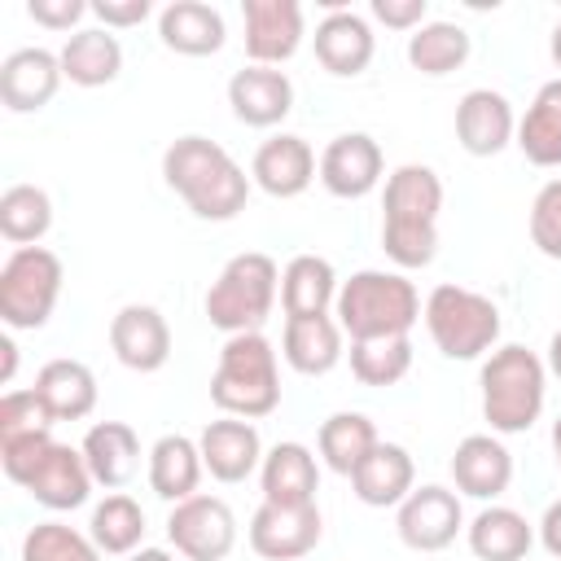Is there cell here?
<instances>
[{"mask_svg": "<svg viewBox=\"0 0 561 561\" xmlns=\"http://www.w3.org/2000/svg\"><path fill=\"white\" fill-rule=\"evenodd\" d=\"M162 180L171 184V193L184 197V206L197 219H210V224L237 219L250 202V175L219 140H206V136L171 140L162 153Z\"/></svg>", "mask_w": 561, "mask_h": 561, "instance_id": "1", "label": "cell"}, {"mask_svg": "<svg viewBox=\"0 0 561 561\" xmlns=\"http://www.w3.org/2000/svg\"><path fill=\"white\" fill-rule=\"evenodd\" d=\"M443 180L425 162H403L386 175L381 193V250L399 267H430L438 254Z\"/></svg>", "mask_w": 561, "mask_h": 561, "instance_id": "2", "label": "cell"}, {"mask_svg": "<svg viewBox=\"0 0 561 561\" xmlns=\"http://www.w3.org/2000/svg\"><path fill=\"white\" fill-rule=\"evenodd\" d=\"M333 320L351 342L368 337H408L412 324L421 320V294L403 272H381L364 267L337 285Z\"/></svg>", "mask_w": 561, "mask_h": 561, "instance_id": "3", "label": "cell"}, {"mask_svg": "<svg viewBox=\"0 0 561 561\" xmlns=\"http://www.w3.org/2000/svg\"><path fill=\"white\" fill-rule=\"evenodd\" d=\"M210 399L224 416L241 421H259L280 408V368L263 333H232L224 342L210 377Z\"/></svg>", "mask_w": 561, "mask_h": 561, "instance_id": "4", "label": "cell"}, {"mask_svg": "<svg viewBox=\"0 0 561 561\" xmlns=\"http://www.w3.org/2000/svg\"><path fill=\"white\" fill-rule=\"evenodd\" d=\"M548 399V364L508 342L495 346L482 364V416L495 434H526Z\"/></svg>", "mask_w": 561, "mask_h": 561, "instance_id": "5", "label": "cell"}, {"mask_svg": "<svg viewBox=\"0 0 561 561\" xmlns=\"http://www.w3.org/2000/svg\"><path fill=\"white\" fill-rule=\"evenodd\" d=\"M276 289H280V267L272 254L263 250H241L224 263V272L210 280L206 289V320L215 329L232 333H259L263 320L276 307Z\"/></svg>", "mask_w": 561, "mask_h": 561, "instance_id": "6", "label": "cell"}, {"mask_svg": "<svg viewBox=\"0 0 561 561\" xmlns=\"http://www.w3.org/2000/svg\"><path fill=\"white\" fill-rule=\"evenodd\" d=\"M425 329L447 359H478L500 342V307L465 285H434L425 298Z\"/></svg>", "mask_w": 561, "mask_h": 561, "instance_id": "7", "label": "cell"}, {"mask_svg": "<svg viewBox=\"0 0 561 561\" xmlns=\"http://www.w3.org/2000/svg\"><path fill=\"white\" fill-rule=\"evenodd\" d=\"M61 259L44 245H22L0 267V320L9 329H44L61 298Z\"/></svg>", "mask_w": 561, "mask_h": 561, "instance_id": "8", "label": "cell"}, {"mask_svg": "<svg viewBox=\"0 0 561 561\" xmlns=\"http://www.w3.org/2000/svg\"><path fill=\"white\" fill-rule=\"evenodd\" d=\"M167 539L184 561H224L237 548V517L219 495H188L171 504Z\"/></svg>", "mask_w": 561, "mask_h": 561, "instance_id": "9", "label": "cell"}, {"mask_svg": "<svg viewBox=\"0 0 561 561\" xmlns=\"http://www.w3.org/2000/svg\"><path fill=\"white\" fill-rule=\"evenodd\" d=\"M13 482L35 504H44L53 513H70V508L88 504V495H92V469L83 460V447H70V443H57V438Z\"/></svg>", "mask_w": 561, "mask_h": 561, "instance_id": "10", "label": "cell"}, {"mask_svg": "<svg viewBox=\"0 0 561 561\" xmlns=\"http://www.w3.org/2000/svg\"><path fill=\"white\" fill-rule=\"evenodd\" d=\"M394 530H399L403 548H412V552H443V548H451L456 535L465 530L460 495L451 486H438V482L412 486V495L394 513Z\"/></svg>", "mask_w": 561, "mask_h": 561, "instance_id": "11", "label": "cell"}, {"mask_svg": "<svg viewBox=\"0 0 561 561\" xmlns=\"http://www.w3.org/2000/svg\"><path fill=\"white\" fill-rule=\"evenodd\" d=\"M324 535L320 504H259L250 517V548L263 561H298Z\"/></svg>", "mask_w": 561, "mask_h": 561, "instance_id": "12", "label": "cell"}, {"mask_svg": "<svg viewBox=\"0 0 561 561\" xmlns=\"http://www.w3.org/2000/svg\"><path fill=\"white\" fill-rule=\"evenodd\" d=\"M381 171H386V158L368 131H342L320 153V184L342 202L368 197L381 184Z\"/></svg>", "mask_w": 561, "mask_h": 561, "instance_id": "13", "label": "cell"}, {"mask_svg": "<svg viewBox=\"0 0 561 561\" xmlns=\"http://www.w3.org/2000/svg\"><path fill=\"white\" fill-rule=\"evenodd\" d=\"M110 351L131 373H158L171 359V324L149 302H127L110 320Z\"/></svg>", "mask_w": 561, "mask_h": 561, "instance_id": "14", "label": "cell"}, {"mask_svg": "<svg viewBox=\"0 0 561 561\" xmlns=\"http://www.w3.org/2000/svg\"><path fill=\"white\" fill-rule=\"evenodd\" d=\"M245 57L254 66H280L302 48V4L298 0H245Z\"/></svg>", "mask_w": 561, "mask_h": 561, "instance_id": "15", "label": "cell"}, {"mask_svg": "<svg viewBox=\"0 0 561 561\" xmlns=\"http://www.w3.org/2000/svg\"><path fill=\"white\" fill-rule=\"evenodd\" d=\"M456 140L473 158H495L508 140H517V118L508 96L495 88H469L456 101Z\"/></svg>", "mask_w": 561, "mask_h": 561, "instance_id": "16", "label": "cell"}, {"mask_svg": "<svg viewBox=\"0 0 561 561\" xmlns=\"http://www.w3.org/2000/svg\"><path fill=\"white\" fill-rule=\"evenodd\" d=\"M61 57L48 48H18L0 61V101L9 114L44 110L61 88Z\"/></svg>", "mask_w": 561, "mask_h": 561, "instance_id": "17", "label": "cell"}, {"mask_svg": "<svg viewBox=\"0 0 561 561\" xmlns=\"http://www.w3.org/2000/svg\"><path fill=\"white\" fill-rule=\"evenodd\" d=\"M320 175V162L311 153V145L294 131H280L272 140H263L254 149V162H250V180L267 193V197H298L311 188V180Z\"/></svg>", "mask_w": 561, "mask_h": 561, "instance_id": "18", "label": "cell"}, {"mask_svg": "<svg viewBox=\"0 0 561 561\" xmlns=\"http://www.w3.org/2000/svg\"><path fill=\"white\" fill-rule=\"evenodd\" d=\"M202 447V465L215 482H245L259 465H263V438L254 430V421L241 416H219L197 434Z\"/></svg>", "mask_w": 561, "mask_h": 561, "instance_id": "19", "label": "cell"}, {"mask_svg": "<svg viewBox=\"0 0 561 561\" xmlns=\"http://www.w3.org/2000/svg\"><path fill=\"white\" fill-rule=\"evenodd\" d=\"M316 61L337 75V79H355L368 70L373 53H377V35L368 26V18H359L355 9H337V13H324L320 26H316Z\"/></svg>", "mask_w": 561, "mask_h": 561, "instance_id": "20", "label": "cell"}, {"mask_svg": "<svg viewBox=\"0 0 561 561\" xmlns=\"http://www.w3.org/2000/svg\"><path fill=\"white\" fill-rule=\"evenodd\" d=\"M451 482L469 500H500L513 482V456L495 434H469L451 451Z\"/></svg>", "mask_w": 561, "mask_h": 561, "instance_id": "21", "label": "cell"}, {"mask_svg": "<svg viewBox=\"0 0 561 561\" xmlns=\"http://www.w3.org/2000/svg\"><path fill=\"white\" fill-rule=\"evenodd\" d=\"M228 105L245 127H276L294 110V83L276 66H245L228 79Z\"/></svg>", "mask_w": 561, "mask_h": 561, "instance_id": "22", "label": "cell"}, {"mask_svg": "<svg viewBox=\"0 0 561 561\" xmlns=\"http://www.w3.org/2000/svg\"><path fill=\"white\" fill-rule=\"evenodd\" d=\"M412 486H416V465L399 443H377L364 456V465L351 473V491L368 508H399L412 495Z\"/></svg>", "mask_w": 561, "mask_h": 561, "instance_id": "23", "label": "cell"}, {"mask_svg": "<svg viewBox=\"0 0 561 561\" xmlns=\"http://www.w3.org/2000/svg\"><path fill=\"white\" fill-rule=\"evenodd\" d=\"M158 39L180 57H210L224 48L228 26L224 13L206 0H171L158 13Z\"/></svg>", "mask_w": 561, "mask_h": 561, "instance_id": "24", "label": "cell"}, {"mask_svg": "<svg viewBox=\"0 0 561 561\" xmlns=\"http://www.w3.org/2000/svg\"><path fill=\"white\" fill-rule=\"evenodd\" d=\"M79 447L92 469V482H101L105 491H123L140 473V438L123 421H96Z\"/></svg>", "mask_w": 561, "mask_h": 561, "instance_id": "25", "label": "cell"}, {"mask_svg": "<svg viewBox=\"0 0 561 561\" xmlns=\"http://www.w3.org/2000/svg\"><path fill=\"white\" fill-rule=\"evenodd\" d=\"M337 272L320 254H294L280 272V307L285 320H307V316H329L337 302Z\"/></svg>", "mask_w": 561, "mask_h": 561, "instance_id": "26", "label": "cell"}, {"mask_svg": "<svg viewBox=\"0 0 561 561\" xmlns=\"http://www.w3.org/2000/svg\"><path fill=\"white\" fill-rule=\"evenodd\" d=\"M44 403V412L57 421H83L92 408H96V377L83 359H48L39 373H35V386H31Z\"/></svg>", "mask_w": 561, "mask_h": 561, "instance_id": "27", "label": "cell"}, {"mask_svg": "<svg viewBox=\"0 0 561 561\" xmlns=\"http://www.w3.org/2000/svg\"><path fill=\"white\" fill-rule=\"evenodd\" d=\"M259 482L267 504H316L320 465L302 443H276L272 451H263Z\"/></svg>", "mask_w": 561, "mask_h": 561, "instance_id": "28", "label": "cell"}, {"mask_svg": "<svg viewBox=\"0 0 561 561\" xmlns=\"http://www.w3.org/2000/svg\"><path fill=\"white\" fill-rule=\"evenodd\" d=\"M206 465H202V447L188 434H162L149 447V491L167 504H180L188 495H197Z\"/></svg>", "mask_w": 561, "mask_h": 561, "instance_id": "29", "label": "cell"}, {"mask_svg": "<svg viewBox=\"0 0 561 561\" xmlns=\"http://www.w3.org/2000/svg\"><path fill=\"white\" fill-rule=\"evenodd\" d=\"M342 324L333 316H307V320H285L280 355L294 373L302 377H324L342 359Z\"/></svg>", "mask_w": 561, "mask_h": 561, "instance_id": "30", "label": "cell"}, {"mask_svg": "<svg viewBox=\"0 0 561 561\" xmlns=\"http://www.w3.org/2000/svg\"><path fill=\"white\" fill-rule=\"evenodd\" d=\"M61 75L75 83V88H105L118 79L123 70V44L118 35H110L105 26H88V31H75L66 44H61Z\"/></svg>", "mask_w": 561, "mask_h": 561, "instance_id": "31", "label": "cell"}, {"mask_svg": "<svg viewBox=\"0 0 561 561\" xmlns=\"http://www.w3.org/2000/svg\"><path fill=\"white\" fill-rule=\"evenodd\" d=\"M465 539H469V552L478 561H522L535 543V526L508 504H486L465 526Z\"/></svg>", "mask_w": 561, "mask_h": 561, "instance_id": "32", "label": "cell"}, {"mask_svg": "<svg viewBox=\"0 0 561 561\" xmlns=\"http://www.w3.org/2000/svg\"><path fill=\"white\" fill-rule=\"evenodd\" d=\"M517 149L535 167H561V79H548L517 123Z\"/></svg>", "mask_w": 561, "mask_h": 561, "instance_id": "33", "label": "cell"}, {"mask_svg": "<svg viewBox=\"0 0 561 561\" xmlns=\"http://www.w3.org/2000/svg\"><path fill=\"white\" fill-rule=\"evenodd\" d=\"M469 48H473V39L456 22H425L408 35V61H412V70H421L430 79L460 70L469 61Z\"/></svg>", "mask_w": 561, "mask_h": 561, "instance_id": "34", "label": "cell"}, {"mask_svg": "<svg viewBox=\"0 0 561 561\" xmlns=\"http://www.w3.org/2000/svg\"><path fill=\"white\" fill-rule=\"evenodd\" d=\"M53 228V197L39 184H9L0 193V237L22 245H39Z\"/></svg>", "mask_w": 561, "mask_h": 561, "instance_id": "35", "label": "cell"}, {"mask_svg": "<svg viewBox=\"0 0 561 561\" xmlns=\"http://www.w3.org/2000/svg\"><path fill=\"white\" fill-rule=\"evenodd\" d=\"M320 460L333 469V473H342V478H351L359 465H364V456L381 443L377 438V425L364 416V412H333L324 425H320Z\"/></svg>", "mask_w": 561, "mask_h": 561, "instance_id": "36", "label": "cell"}, {"mask_svg": "<svg viewBox=\"0 0 561 561\" xmlns=\"http://www.w3.org/2000/svg\"><path fill=\"white\" fill-rule=\"evenodd\" d=\"M88 535L101 552L110 557H131L145 539V508L127 495V491H114L105 495L96 508H92V522H88Z\"/></svg>", "mask_w": 561, "mask_h": 561, "instance_id": "37", "label": "cell"}, {"mask_svg": "<svg viewBox=\"0 0 561 561\" xmlns=\"http://www.w3.org/2000/svg\"><path fill=\"white\" fill-rule=\"evenodd\" d=\"M412 368V337H368L351 342V377L359 386H394Z\"/></svg>", "mask_w": 561, "mask_h": 561, "instance_id": "38", "label": "cell"}, {"mask_svg": "<svg viewBox=\"0 0 561 561\" xmlns=\"http://www.w3.org/2000/svg\"><path fill=\"white\" fill-rule=\"evenodd\" d=\"M22 561H101V548L66 522H39L22 539Z\"/></svg>", "mask_w": 561, "mask_h": 561, "instance_id": "39", "label": "cell"}, {"mask_svg": "<svg viewBox=\"0 0 561 561\" xmlns=\"http://www.w3.org/2000/svg\"><path fill=\"white\" fill-rule=\"evenodd\" d=\"M530 241L543 259H561V175L548 180L530 202Z\"/></svg>", "mask_w": 561, "mask_h": 561, "instance_id": "40", "label": "cell"}, {"mask_svg": "<svg viewBox=\"0 0 561 561\" xmlns=\"http://www.w3.org/2000/svg\"><path fill=\"white\" fill-rule=\"evenodd\" d=\"M39 430H53V416L44 412L39 394L35 390H9L0 399V443L26 438V434H39Z\"/></svg>", "mask_w": 561, "mask_h": 561, "instance_id": "41", "label": "cell"}, {"mask_svg": "<svg viewBox=\"0 0 561 561\" xmlns=\"http://www.w3.org/2000/svg\"><path fill=\"white\" fill-rule=\"evenodd\" d=\"M26 13H31L35 26L70 31L83 13H92V4H83V0H26Z\"/></svg>", "mask_w": 561, "mask_h": 561, "instance_id": "42", "label": "cell"}, {"mask_svg": "<svg viewBox=\"0 0 561 561\" xmlns=\"http://www.w3.org/2000/svg\"><path fill=\"white\" fill-rule=\"evenodd\" d=\"M430 0H373V18L386 22L390 31H416L425 26Z\"/></svg>", "mask_w": 561, "mask_h": 561, "instance_id": "43", "label": "cell"}, {"mask_svg": "<svg viewBox=\"0 0 561 561\" xmlns=\"http://www.w3.org/2000/svg\"><path fill=\"white\" fill-rule=\"evenodd\" d=\"M149 0H92V13L101 18L105 31H123V26H140L149 18Z\"/></svg>", "mask_w": 561, "mask_h": 561, "instance_id": "44", "label": "cell"}, {"mask_svg": "<svg viewBox=\"0 0 561 561\" xmlns=\"http://www.w3.org/2000/svg\"><path fill=\"white\" fill-rule=\"evenodd\" d=\"M539 543L548 548V557L561 561V500H552L543 508V517H539Z\"/></svg>", "mask_w": 561, "mask_h": 561, "instance_id": "45", "label": "cell"}, {"mask_svg": "<svg viewBox=\"0 0 561 561\" xmlns=\"http://www.w3.org/2000/svg\"><path fill=\"white\" fill-rule=\"evenodd\" d=\"M0 355H4V368H0V381H13V368H18V346L4 337L0 342Z\"/></svg>", "mask_w": 561, "mask_h": 561, "instance_id": "46", "label": "cell"}, {"mask_svg": "<svg viewBox=\"0 0 561 561\" xmlns=\"http://www.w3.org/2000/svg\"><path fill=\"white\" fill-rule=\"evenodd\" d=\"M127 561H180V552H167V548H136Z\"/></svg>", "mask_w": 561, "mask_h": 561, "instance_id": "47", "label": "cell"}, {"mask_svg": "<svg viewBox=\"0 0 561 561\" xmlns=\"http://www.w3.org/2000/svg\"><path fill=\"white\" fill-rule=\"evenodd\" d=\"M548 373L552 377H561V329L552 333V342H548Z\"/></svg>", "mask_w": 561, "mask_h": 561, "instance_id": "48", "label": "cell"}, {"mask_svg": "<svg viewBox=\"0 0 561 561\" xmlns=\"http://www.w3.org/2000/svg\"><path fill=\"white\" fill-rule=\"evenodd\" d=\"M548 53H552V61H557V70H561V22L552 26V39H548Z\"/></svg>", "mask_w": 561, "mask_h": 561, "instance_id": "49", "label": "cell"}, {"mask_svg": "<svg viewBox=\"0 0 561 561\" xmlns=\"http://www.w3.org/2000/svg\"><path fill=\"white\" fill-rule=\"evenodd\" d=\"M552 456H557V469H561V416L552 421Z\"/></svg>", "mask_w": 561, "mask_h": 561, "instance_id": "50", "label": "cell"}]
</instances>
